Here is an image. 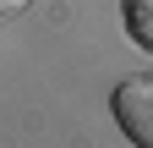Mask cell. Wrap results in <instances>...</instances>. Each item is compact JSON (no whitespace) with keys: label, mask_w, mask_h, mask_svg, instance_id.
Segmentation results:
<instances>
[{"label":"cell","mask_w":153,"mask_h":148,"mask_svg":"<svg viewBox=\"0 0 153 148\" xmlns=\"http://www.w3.org/2000/svg\"><path fill=\"white\" fill-rule=\"evenodd\" d=\"M27 0H0V16H11V11H22Z\"/></svg>","instance_id":"obj_3"},{"label":"cell","mask_w":153,"mask_h":148,"mask_svg":"<svg viewBox=\"0 0 153 148\" xmlns=\"http://www.w3.org/2000/svg\"><path fill=\"white\" fill-rule=\"evenodd\" d=\"M120 16H126V33H131V39H137L142 49H153V0H126Z\"/></svg>","instance_id":"obj_2"},{"label":"cell","mask_w":153,"mask_h":148,"mask_svg":"<svg viewBox=\"0 0 153 148\" xmlns=\"http://www.w3.org/2000/svg\"><path fill=\"white\" fill-rule=\"evenodd\" d=\"M109 110L137 148H153V77H126L109 93Z\"/></svg>","instance_id":"obj_1"}]
</instances>
